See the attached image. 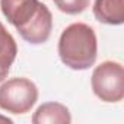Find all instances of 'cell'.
Listing matches in <instances>:
<instances>
[{"instance_id":"1","label":"cell","mask_w":124,"mask_h":124,"mask_svg":"<svg viewBox=\"0 0 124 124\" xmlns=\"http://www.w3.org/2000/svg\"><path fill=\"white\" fill-rule=\"evenodd\" d=\"M5 18L29 44L48 41L53 29V15L39 0H0Z\"/></svg>"},{"instance_id":"2","label":"cell","mask_w":124,"mask_h":124,"mask_svg":"<svg viewBox=\"0 0 124 124\" xmlns=\"http://www.w3.org/2000/svg\"><path fill=\"white\" fill-rule=\"evenodd\" d=\"M58 55L63 64L73 70H86L93 66L98 55L95 31L82 22L69 25L60 35Z\"/></svg>"},{"instance_id":"3","label":"cell","mask_w":124,"mask_h":124,"mask_svg":"<svg viewBox=\"0 0 124 124\" xmlns=\"http://www.w3.org/2000/svg\"><path fill=\"white\" fill-rule=\"evenodd\" d=\"M37 101L38 88L26 78H13L0 86V108L10 114H26Z\"/></svg>"},{"instance_id":"4","label":"cell","mask_w":124,"mask_h":124,"mask_svg":"<svg viewBox=\"0 0 124 124\" xmlns=\"http://www.w3.org/2000/svg\"><path fill=\"white\" fill-rule=\"evenodd\" d=\"M91 85L93 93L104 102H120L124 98V69L117 61H104L95 67Z\"/></svg>"},{"instance_id":"5","label":"cell","mask_w":124,"mask_h":124,"mask_svg":"<svg viewBox=\"0 0 124 124\" xmlns=\"http://www.w3.org/2000/svg\"><path fill=\"white\" fill-rule=\"evenodd\" d=\"M72 115L69 108L58 102H45L32 115L34 124H69Z\"/></svg>"},{"instance_id":"6","label":"cell","mask_w":124,"mask_h":124,"mask_svg":"<svg viewBox=\"0 0 124 124\" xmlns=\"http://www.w3.org/2000/svg\"><path fill=\"white\" fill-rule=\"evenodd\" d=\"M93 16L105 25H121L124 22V0H95Z\"/></svg>"},{"instance_id":"7","label":"cell","mask_w":124,"mask_h":124,"mask_svg":"<svg viewBox=\"0 0 124 124\" xmlns=\"http://www.w3.org/2000/svg\"><path fill=\"white\" fill-rule=\"evenodd\" d=\"M16 54H18V45L15 38L0 22V82H3L8 78L10 66L16 58Z\"/></svg>"},{"instance_id":"8","label":"cell","mask_w":124,"mask_h":124,"mask_svg":"<svg viewBox=\"0 0 124 124\" xmlns=\"http://www.w3.org/2000/svg\"><path fill=\"white\" fill-rule=\"evenodd\" d=\"M55 6L67 15H78L86 10L91 0H54Z\"/></svg>"}]
</instances>
